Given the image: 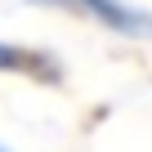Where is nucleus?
<instances>
[{"label":"nucleus","mask_w":152,"mask_h":152,"mask_svg":"<svg viewBox=\"0 0 152 152\" xmlns=\"http://www.w3.org/2000/svg\"><path fill=\"white\" fill-rule=\"evenodd\" d=\"M0 76H45V81H54L58 67L45 54H36V49H23L14 40H0Z\"/></svg>","instance_id":"f257e3e1"},{"label":"nucleus","mask_w":152,"mask_h":152,"mask_svg":"<svg viewBox=\"0 0 152 152\" xmlns=\"http://www.w3.org/2000/svg\"><path fill=\"white\" fill-rule=\"evenodd\" d=\"M27 5H40V9H63V0H27Z\"/></svg>","instance_id":"f03ea898"},{"label":"nucleus","mask_w":152,"mask_h":152,"mask_svg":"<svg viewBox=\"0 0 152 152\" xmlns=\"http://www.w3.org/2000/svg\"><path fill=\"white\" fill-rule=\"evenodd\" d=\"M0 152H9V148H5V143H0Z\"/></svg>","instance_id":"7ed1b4c3"}]
</instances>
